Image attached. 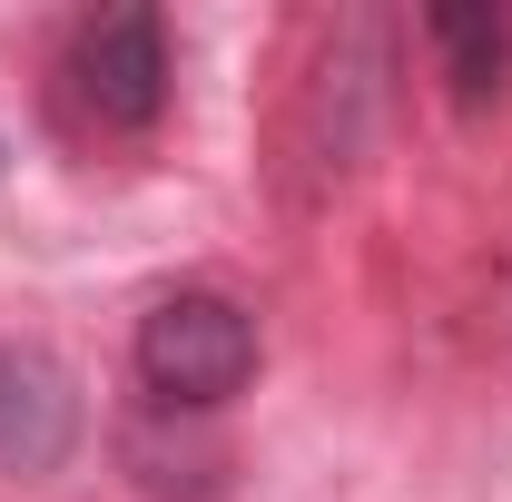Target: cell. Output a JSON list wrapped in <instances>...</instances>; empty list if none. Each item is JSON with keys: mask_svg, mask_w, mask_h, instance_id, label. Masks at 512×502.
<instances>
[{"mask_svg": "<svg viewBox=\"0 0 512 502\" xmlns=\"http://www.w3.org/2000/svg\"><path fill=\"white\" fill-rule=\"evenodd\" d=\"M138 375H148V394L158 404H188V414H207V404H227L237 384L256 375V325L237 296H168V306H148V325H138Z\"/></svg>", "mask_w": 512, "mask_h": 502, "instance_id": "obj_1", "label": "cell"}, {"mask_svg": "<svg viewBox=\"0 0 512 502\" xmlns=\"http://www.w3.org/2000/svg\"><path fill=\"white\" fill-rule=\"evenodd\" d=\"M69 79H79V109L99 128H119V138H138V128H158V109H168V30H158V10H99L89 30H79V50H69Z\"/></svg>", "mask_w": 512, "mask_h": 502, "instance_id": "obj_2", "label": "cell"}, {"mask_svg": "<svg viewBox=\"0 0 512 502\" xmlns=\"http://www.w3.org/2000/svg\"><path fill=\"white\" fill-rule=\"evenodd\" d=\"M79 443V394L40 355H0V473H60Z\"/></svg>", "mask_w": 512, "mask_h": 502, "instance_id": "obj_3", "label": "cell"}, {"mask_svg": "<svg viewBox=\"0 0 512 502\" xmlns=\"http://www.w3.org/2000/svg\"><path fill=\"white\" fill-rule=\"evenodd\" d=\"M434 50H444V79H453V99H503V79H512V20L493 10V0H444L434 20Z\"/></svg>", "mask_w": 512, "mask_h": 502, "instance_id": "obj_4", "label": "cell"}]
</instances>
